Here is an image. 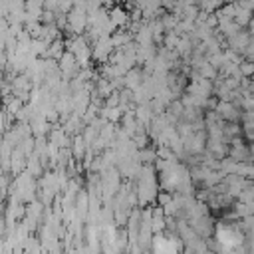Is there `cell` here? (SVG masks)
<instances>
[{
    "instance_id": "1",
    "label": "cell",
    "mask_w": 254,
    "mask_h": 254,
    "mask_svg": "<svg viewBox=\"0 0 254 254\" xmlns=\"http://www.w3.org/2000/svg\"><path fill=\"white\" fill-rule=\"evenodd\" d=\"M238 74H240V78H254V62H250V60H244V62H240L238 64Z\"/></svg>"
}]
</instances>
